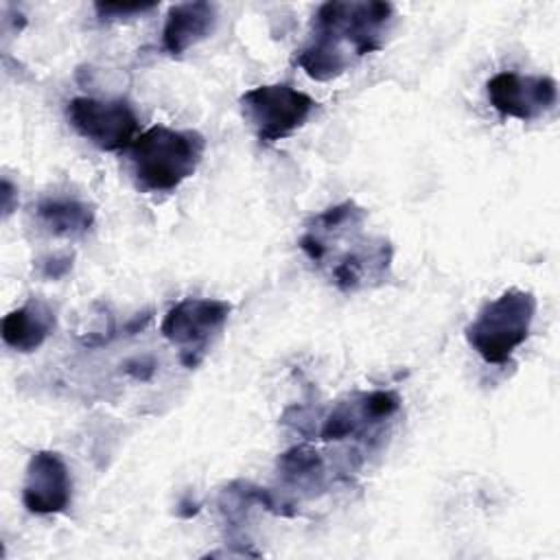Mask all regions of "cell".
Wrapping results in <instances>:
<instances>
[{"instance_id": "cell-1", "label": "cell", "mask_w": 560, "mask_h": 560, "mask_svg": "<svg viewBox=\"0 0 560 560\" xmlns=\"http://www.w3.org/2000/svg\"><path fill=\"white\" fill-rule=\"evenodd\" d=\"M365 217L354 201L330 206L313 217L300 241L306 258L326 267L330 282L343 293L378 287L392 271V245L363 232Z\"/></svg>"}, {"instance_id": "cell-2", "label": "cell", "mask_w": 560, "mask_h": 560, "mask_svg": "<svg viewBox=\"0 0 560 560\" xmlns=\"http://www.w3.org/2000/svg\"><path fill=\"white\" fill-rule=\"evenodd\" d=\"M392 20L389 2H326L313 15V33L298 63L315 81L339 77L357 57L383 48Z\"/></svg>"}, {"instance_id": "cell-3", "label": "cell", "mask_w": 560, "mask_h": 560, "mask_svg": "<svg viewBox=\"0 0 560 560\" xmlns=\"http://www.w3.org/2000/svg\"><path fill=\"white\" fill-rule=\"evenodd\" d=\"M129 151L138 186L147 192H168L197 171L206 140L192 129L155 125L138 133Z\"/></svg>"}, {"instance_id": "cell-4", "label": "cell", "mask_w": 560, "mask_h": 560, "mask_svg": "<svg viewBox=\"0 0 560 560\" xmlns=\"http://www.w3.org/2000/svg\"><path fill=\"white\" fill-rule=\"evenodd\" d=\"M534 315L536 298L523 289H508L483 304L466 326V339L486 363L505 365L529 337Z\"/></svg>"}, {"instance_id": "cell-5", "label": "cell", "mask_w": 560, "mask_h": 560, "mask_svg": "<svg viewBox=\"0 0 560 560\" xmlns=\"http://www.w3.org/2000/svg\"><path fill=\"white\" fill-rule=\"evenodd\" d=\"M315 101L287 83H269L241 96V112L265 144L284 140L300 129L315 109Z\"/></svg>"}, {"instance_id": "cell-6", "label": "cell", "mask_w": 560, "mask_h": 560, "mask_svg": "<svg viewBox=\"0 0 560 560\" xmlns=\"http://www.w3.org/2000/svg\"><path fill=\"white\" fill-rule=\"evenodd\" d=\"M230 311L232 306L223 300L186 298L166 313L162 335L179 348V359L186 368H197L210 339L225 326Z\"/></svg>"}, {"instance_id": "cell-7", "label": "cell", "mask_w": 560, "mask_h": 560, "mask_svg": "<svg viewBox=\"0 0 560 560\" xmlns=\"http://www.w3.org/2000/svg\"><path fill=\"white\" fill-rule=\"evenodd\" d=\"M72 129L101 151H122L138 138V116L122 98L77 96L66 107Z\"/></svg>"}, {"instance_id": "cell-8", "label": "cell", "mask_w": 560, "mask_h": 560, "mask_svg": "<svg viewBox=\"0 0 560 560\" xmlns=\"http://www.w3.org/2000/svg\"><path fill=\"white\" fill-rule=\"evenodd\" d=\"M490 105L510 118L534 120L551 112L558 103V83L547 74L499 72L488 85Z\"/></svg>"}, {"instance_id": "cell-9", "label": "cell", "mask_w": 560, "mask_h": 560, "mask_svg": "<svg viewBox=\"0 0 560 560\" xmlns=\"http://www.w3.org/2000/svg\"><path fill=\"white\" fill-rule=\"evenodd\" d=\"M70 470L59 453L37 451L28 459L22 486V501L28 512L57 514L70 505Z\"/></svg>"}, {"instance_id": "cell-10", "label": "cell", "mask_w": 560, "mask_h": 560, "mask_svg": "<svg viewBox=\"0 0 560 560\" xmlns=\"http://www.w3.org/2000/svg\"><path fill=\"white\" fill-rule=\"evenodd\" d=\"M217 22V9L210 2H182L168 9L162 28V48L168 55H182L206 39Z\"/></svg>"}, {"instance_id": "cell-11", "label": "cell", "mask_w": 560, "mask_h": 560, "mask_svg": "<svg viewBox=\"0 0 560 560\" xmlns=\"http://www.w3.org/2000/svg\"><path fill=\"white\" fill-rule=\"evenodd\" d=\"M55 330V313L46 302L33 300L2 319V339L18 352L37 350Z\"/></svg>"}, {"instance_id": "cell-12", "label": "cell", "mask_w": 560, "mask_h": 560, "mask_svg": "<svg viewBox=\"0 0 560 560\" xmlns=\"http://www.w3.org/2000/svg\"><path fill=\"white\" fill-rule=\"evenodd\" d=\"M37 219L55 236H81L94 223V210L79 199H44L37 206Z\"/></svg>"}, {"instance_id": "cell-13", "label": "cell", "mask_w": 560, "mask_h": 560, "mask_svg": "<svg viewBox=\"0 0 560 560\" xmlns=\"http://www.w3.org/2000/svg\"><path fill=\"white\" fill-rule=\"evenodd\" d=\"M280 470L284 477L289 479H306V477H313L315 472L322 470V459L319 455L308 448V446H295L287 453H282L280 457Z\"/></svg>"}, {"instance_id": "cell-14", "label": "cell", "mask_w": 560, "mask_h": 560, "mask_svg": "<svg viewBox=\"0 0 560 560\" xmlns=\"http://www.w3.org/2000/svg\"><path fill=\"white\" fill-rule=\"evenodd\" d=\"M155 2H96L94 9L101 20H127L153 11Z\"/></svg>"}, {"instance_id": "cell-15", "label": "cell", "mask_w": 560, "mask_h": 560, "mask_svg": "<svg viewBox=\"0 0 560 560\" xmlns=\"http://www.w3.org/2000/svg\"><path fill=\"white\" fill-rule=\"evenodd\" d=\"M70 267H72V258L70 256H48L46 260L39 262V273L44 278L57 280V278L66 276L70 271Z\"/></svg>"}]
</instances>
